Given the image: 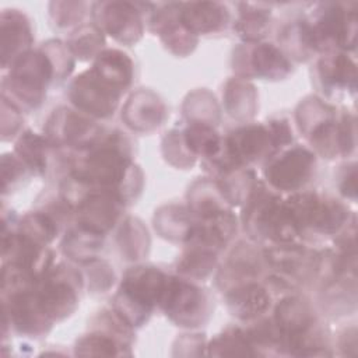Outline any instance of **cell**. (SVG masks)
<instances>
[{
  "mask_svg": "<svg viewBox=\"0 0 358 358\" xmlns=\"http://www.w3.org/2000/svg\"><path fill=\"white\" fill-rule=\"evenodd\" d=\"M130 141L119 130L105 131L88 150L70 161V176L92 189L116 194L124 204L141 193L144 178L130 154Z\"/></svg>",
  "mask_w": 358,
  "mask_h": 358,
  "instance_id": "1",
  "label": "cell"
},
{
  "mask_svg": "<svg viewBox=\"0 0 358 358\" xmlns=\"http://www.w3.org/2000/svg\"><path fill=\"white\" fill-rule=\"evenodd\" d=\"M296 124L309 144L323 158L350 155L355 148V117L317 96L305 98L296 108Z\"/></svg>",
  "mask_w": 358,
  "mask_h": 358,
  "instance_id": "2",
  "label": "cell"
},
{
  "mask_svg": "<svg viewBox=\"0 0 358 358\" xmlns=\"http://www.w3.org/2000/svg\"><path fill=\"white\" fill-rule=\"evenodd\" d=\"M285 206L299 239L308 241L334 236L355 217L344 203L317 192L292 193Z\"/></svg>",
  "mask_w": 358,
  "mask_h": 358,
  "instance_id": "3",
  "label": "cell"
},
{
  "mask_svg": "<svg viewBox=\"0 0 358 358\" xmlns=\"http://www.w3.org/2000/svg\"><path fill=\"white\" fill-rule=\"evenodd\" d=\"M168 274L154 266L130 267L113 296L112 308L131 326L147 323L154 308L159 306Z\"/></svg>",
  "mask_w": 358,
  "mask_h": 358,
  "instance_id": "4",
  "label": "cell"
},
{
  "mask_svg": "<svg viewBox=\"0 0 358 358\" xmlns=\"http://www.w3.org/2000/svg\"><path fill=\"white\" fill-rule=\"evenodd\" d=\"M242 222L249 236L259 242L281 245L299 239L285 200L268 190L260 180L245 201Z\"/></svg>",
  "mask_w": 358,
  "mask_h": 358,
  "instance_id": "5",
  "label": "cell"
},
{
  "mask_svg": "<svg viewBox=\"0 0 358 358\" xmlns=\"http://www.w3.org/2000/svg\"><path fill=\"white\" fill-rule=\"evenodd\" d=\"M305 21L315 53L355 49L357 3H317Z\"/></svg>",
  "mask_w": 358,
  "mask_h": 358,
  "instance_id": "6",
  "label": "cell"
},
{
  "mask_svg": "<svg viewBox=\"0 0 358 358\" xmlns=\"http://www.w3.org/2000/svg\"><path fill=\"white\" fill-rule=\"evenodd\" d=\"M10 67V74L3 81V87L8 85L10 88V99L21 101L22 106L28 109L41 106L49 84L57 81L55 67L45 50L42 48L28 50Z\"/></svg>",
  "mask_w": 358,
  "mask_h": 358,
  "instance_id": "7",
  "label": "cell"
},
{
  "mask_svg": "<svg viewBox=\"0 0 358 358\" xmlns=\"http://www.w3.org/2000/svg\"><path fill=\"white\" fill-rule=\"evenodd\" d=\"M84 277L71 266L55 264L35 284V292L53 322L69 317L78 306Z\"/></svg>",
  "mask_w": 358,
  "mask_h": 358,
  "instance_id": "8",
  "label": "cell"
},
{
  "mask_svg": "<svg viewBox=\"0 0 358 358\" xmlns=\"http://www.w3.org/2000/svg\"><path fill=\"white\" fill-rule=\"evenodd\" d=\"M162 312L178 326H203L211 315V303L207 292L192 280L168 277V282L159 306Z\"/></svg>",
  "mask_w": 358,
  "mask_h": 358,
  "instance_id": "9",
  "label": "cell"
},
{
  "mask_svg": "<svg viewBox=\"0 0 358 358\" xmlns=\"http://www.w3.org/2000/svg\"><path fill=\"white\" fill-rule=\"evenodd\" d=\"M316 172V154L302 145H289L266 161L264 176L268 185L287 193L302 192Z\"/></svg>",
  "mask_w": 358,
  "mask_h": 358,
  "instance_id": "10",
  "label": "cell"
},
{
  "mask_svg": "<svg viewBox=\"0 0 358 358\" xmlns=\"http://www.w3.org/2000/svg\"><path fill=\"white\" fill-rule=\"evenodd\" d=\"M234 70L239 78L282 80L292 71L288 56L273 43H243L234 50Z\"/></svg>",
  "mask_w": 358,
  "mask_h": 358,
  "instance_id": "11",
  "label": "cell"
},
{
  "mask_svg": "<svg viewBox=\"0 0 358 358\" xmlns=\"http://www.w3.org/2000/svg\"><path fill=\"white\" fill-rule=\"evenodd\" d=\"M103 129L81 112L60 106L52 112L45 126V137L53 147L88 150L103 136Z\"/></svg>",
  "mask_w": 358,
  "mask_h": 358,
  "instance_id": "12",
  "label": "cell"
},
{
  "mask_svg": "<svg viewBox=\"0 0 358 358\" xmlns=\"http://www.w3.org/2000/svg\"><path fill=\"white\" fill-rule=\"evenodd\" d=\"M143 7L144 3L101 1L92 4L91 14L102 32L120 43L133 45L144 32Z\"/></svg>",
  "mask_w": 358,
  "mask_h": 358,
  "instance_id": "13",
  "label": "cell"
},
{
  "mask_svg": "<svg viewBox=\"0 0 358 358\" xmlns=\"http://www.w3.org/2000/svg\"><path fill=\"white\" fill-rule=\"evenodd\" d=\"M35 284L29 288L3 294V319L8 320L10 326L20 334L41 337L52 329L55 322L42 306L35 292Z\"/></svg>",
  "mask_w": 358,
  "mask_h": 358,
  "instance_id": "14",
  "label": "cell"
},
{
  "mask_svg": "<svg viewBox=\"0 0 358 358\" xmlns=\"http://www.w3.org/2000/svg\"><path fill=\"white\" fill-rule=\"evenodd\" d=\"M122 94L108 85L91 69L77 76L69 87L71 103L81 112L94 117L113 116Z\"/></svg>",
  "mask_w": 358,
  "mask_h": 358,
  "instance_id": "15",
  "label": "cell"
},
{
  "mask_svg": "<svg viewBox=\"0 0 358 358\" xmlns=\"http://www.w3.org/2000/svg\"><path fill=\"white\" fill-rule=\"evenodd\" d=\"M124 206L116 194L88 187L73 211L78 225L106 235L122 218Z\"/></svg>",
  "mask_w": 358,
  "mask_h": 358,
  "instance_id": "16",
  "label": "cell"
},
{
  "mask_svg": "<svg viewBox=\"0 0 358 358\" xmlns=\"http://www.w3.org/2000/svg\"><path fill=\"white\" fill-rule=\"evenodd\" d=\"M316 84L327 96H340L355 94L357 69L355 62L347 52L322 53L315 69Z\"/></svg>",
  "mask_w": 358,
  "mask_h": 358,
  "instance_id": "17",
  "label": "cell"
},
{
  "mask_svg": "<svg viewBox=\"0 0 358 358\" xmlns=\"http://www.w3.org/2000/svg\"><path fill=\"white\" fill-rule=\"evenodd\" d=\"M148 24L164 45L178 56L192 53L199 42L197 36L183 25L179 15V3L161 4V8L157 6V10H152Z\"/></svg>",
  "mask_w": 358,
  "mask_h": 358,
  "instance_id": "18",
  "label": "cell"
},
{
  "mask_svg": "<svg viewBox=\"0 0 358 358\" xmlns=\"http://www.w3.org/2000/svg\"><path fill=\"white\" fill-rule=\"evenodd\" d=\"M236 234V217L231 208L196 217L185 241L186 246H199L213 252L222 250Z\"/></svg>",
  "mask_w": 358,
  "mask_h": 358,
  "instance_id": "19",
  "label": "cell"
},
{
  "mask_svg": "<svg viewBox=\"0 0 358 358\" xmlns=\"http://www.w3.org/2000/svg\"><path fill=\"white\" fill-rule=\"evenodd\" d=\"M225 303L232 316L242 322L263 317L271 308L270 288L252 280L225 289Z\"/></svg>",
  "mask_w": 358,
  "mask_h": 358,
  "instance_id": "20",
  "label": "cell"
},
{
  "mask_svg": "<svg viewBox=\"0 0 358 358\" xmlns=\"http://www.w3.org/2000/svg\"><path fill=\"white\" fill-rule=\"evenodd\" d=\"M179 15L183 25L196 36L221 32L231 21L227 4L217 1L179 3Z\"/></svg>",
  "mask_w": 358,
  "mask_h": 358,
  "instance_id": "21",
  "label": "cell"
},
{
  "mask_svg": "<svg viewBox=\"0 0 358 358\" xmlns=\"http://www.w3.org/2000/svg\"><path fill=\"white\" fill-rule=\"evenodd\" d=\"M34 41L28 17L18 10H4L1 13V56L3 69H7L24 53Z\"/></svg>",
  "mask_w": 358,
  "mask_h": 358,
  "instance_id": "22",
  "label": "cell"
},
{
  "mask_svg": "<svg viewBox=\"0 0 358 358\" xmlns=\"http://www.w3.org/2000/svg\"><path fill=\"white\" fill-rule=\"evenodd\" d=\"M166 109L159 96L151 91L140 90L133 94L123 108L122 119L137 131H150L162 124Z\"/></svg>",
  "mask_w": 358,
  "mask_h": 358,
  "instance_id": "23",
  "label": "cell"
},
{
  "mask_svg": "<svg viewBox=\"0 0 358 358\" xmlns=\"http://www.w3.org/2000/svg\"><path fill=\"white\" fill-rule=\"evenodd\" d=\"M260 257L257 250L250 245L239 243L217 275L218 287L228 289L236 284L252 281L259 277L263 268Z\"/></svg>",
  "mask_w": 358,
  "mask_h": 358,
  "instance_id": "24",
  "label": "cell"
},
{
  "mask_svg": "<svg viewBox=\"0 0 358 358\" xmlns=\"http://www.w3.org/2000/svg\"><path fill=\"white\" fill-rule=\"evenodd\" d=\"M91 70L119 94H124L133 81V62L117 49H103L95 59Z\"/></svg>",
  "mask_w": 358,
  "mask_h": 358,
  "instance_id": "25",
  "label": "cell"
},
{
  "mask_svg": "<svg viewBox=\"0 0 358 358\" xmlns=\"http://www.w3.org/2000/svg\"><path fill=\"white\" fill-rule=\"evenodd\" d=\"M105 245V235L90 228L76 225L69 229L62 241L63 253L73 262L87 264L98 259Z\"/></svg>",
  "mask_w": 358,
  "mask_h": 358,
  "instance_id": "26",
  "label": "cell"
},
{
  "mask_svg": "<svg viewBox=\"0 0 358 358\" xmlns=\"http://www.w3.org/2000/svg\"><path fill=\"white\" fill-rule=\"evenodd\" d=\"M238 17L234 22V31L245 43L260 42L268 32L271 11L264 4H238Z\"/></svg>",
  "mask_w": 358,
  "mask_h": 358,
  "instance_id": "27",
  "label": "cell"
},
{
  "mask_svg": "<svg viewBox=\"0 0 358 358\" xmlns=\"http://www.w3.org/2000/svg\"><path fill=\"white\" fill-rule=\"evenodd\" d=\"M224 106L227 113L236 120H249L257 109L256 88L245 78H231L225 85Z\"/></svg>",
  "mask_w": 358,
  "mask_h": 358,
  "instance_id": "28",
  "label": "cell"
},
{
  "mask_svg": "<svg viewBox=\"0 0 358 358\" xmlns=\"http://www.w3.org/2000/svg\"><path fill=\"white\" fill-rule=\"evenodd\" d=\"M192 211L182 206H165L155 211L154 227L161 236L169 241H180L185 243L190 228L194 222Z\"/></svg>",
  "mask_w": 358,
  "mask_h": 358,
  "instance_id": "29",
  "label": "cell"
},
{
  "mask_svg": "<svg viewBox=\"0 0 358 358\" xmlns=\"http://www.w3.org/2000/svg\"><path fill=\"white\" fill-rule=\"evenodd\" d=\"M182 133L185 144L194 158L203 157L204 161H208L221 152L224 137L220 136L215 126L206 123H189Z\"/></svg>",
  "mask_w": 358,
  "mask_h": 358,
  "instance_id": "30",
  "label": "cell"
},
{
  "mask_svg": "<svg viewBox=\"0 0 358 358\" xmlns=\"http://www.w3.org/2000/svg\"><path fill=\"white\" fill-rule=\"evenodd\" d=\"M62 221L48 208L27 213L18 222L17 231L34 241L35 243L48 246L59 234Z\"/></svg>",
  "mask_w": 358,
  "mask_h": 358,
  "instance_id": "31",
  "label": "cell"
},
{
  "mask_svg": "<svg viewBox=\"0 0 358 358\" xmlns=\"http://www.w3.org/2000/svg\"><path fill=\"white\" fill-rule=\"evenodd\" d=\"M52 147L53 145L45 136L27 130L15 143V155L31 172L35 175H43L48 169Z\"/></svg>",
  "mask_w": 358,
  "mask_h": 358,
  "instance_id": "32",
  "label": "cell"
},
{
  "mask_svg": "<svg viewBox=\"0 0 358 358\" xmlns=\"http://www.w3.org/2000/svg\"><path fill=\"white\" fill-rule=\"evenodd\" d=\"M217 252L199 246H186L175 263L176 273L187 280H204L217 266Z\"/></svg>",
  "mask_w": 358,
  "mask_h": 358,
  "instance_id": "33",
  "label": "cell"
},
{
  "mask_svg": "<svg viewBox=\"0 0 358 358\" xmlns=\"http://www.w3.org/2000/svg\"><path fill=\"white\" fill-rule=\"evenodd\" d=\"M116 241L122 256L127 260H137L148 253L150 236L143 222L137 218L127 217L122 221Z\"/></svg>",
  "mask_w": 358,
  "mask_h": 358,
  "instance_id": "34",
  "label": "cell"
},
{
  "mask_svg": "<svg viewBox=\"0 0 358 358\" xmlns=\"http://www.w3.org/2000/svg\"><path fill=\"white\" fill-rule=\"evenodd\" d=\"M66 45L73 56L80 60H91L103 50L105 36L95 22L83 24L70 34Z\"/></svg>",
  "mask_w": 358,
  "mask_h": 358,
  "instance_id": "35",
  "label": "cell"
},
{
  "mask_svg": "<svg viewBox=\"0 0 358 358\" xmlns=\"http://www.w3.org/2000/svg\"><path fill=\"white\" fill-rule=\"evenodd\" d=\"M206 348H208V355H256L245 329L241 327L225 329Z\"/></svg>",
  "mask_w": 358,
  "mask_h": 358,
  "instance_id": "36",
  "label": "cell"
},
{
  "mask_svg": "<svg viewBox=\"0 0 358 358\" xmlns=\"http://www.w3.org/2000/svg\"><path fill=\"white\" fill-rule=\"evenodd\" d=\"M183 110L189 123H203L201 110H204V113L214 126L215 122L220 120V108L215 102V98L204 90L189 94L187 99L185 101Z\"/></svg>",
  "mask_w": 358,
  "mask_h": 358,
  "instance_id": "37",
  "label": "cell"
},
{
  "mask_svg": "<svg viewBox=\"0 0 358 358\" xmlns=\"http://www.w3.org/2000/svg\"><path fill=\"white\" fill-rule=\"evenodd\" d=\"M162 152L166 161L179 168L192 166L196 161V158L190 154L185 144L182 130L173 129L169 133H166V136L162 140Z\"/></svg>",
  "mask_w": 358,
  "mask_h": 358,
  "instance_id": "38",
  "label": "cell"
},
{
  "mask_svg": "<svg viewBox=\"0 0 358 358\" xmlns=\"http://www.w3.org/2000/svg\"><path fill=\"white\" fill-rule=\"evenodd\" d=\"M92 4L88 3H52L50 15L59 28H69L77 25L91 13Z\"/></svg>",
  "mask_w": 358,
  "mask_h": 358,
  "instance_id": "39",
  "label": "cell"
},
{
  "mask_svg": "<svg viewBox=\"0 0 358 358\" xmlns=\"http://www.w3.org/2000/svg\"><path fill=\"white\" fill-rule=\"evenodd\" d=\"M85 277L88 282V289L91 292L103 294L106 292L115 282V271L113 267L106 262L101 260L99 257L85 264Z\"/></svg>",
  "mask_w": 358,
  "mask_h": 358,
  "instance_id": "40",
  "label": "cell"
},
{
  "mask_svg": "<svg viewBox=\"0 0 358 358\" xmlns=\"http://www.w3.org/2000/svg\"><path fill=\"white\" fill-rule=\"evenodd\" d=\"M338 190L345 199L355 200V194H357V165H355V162L347 165L344 172L340 175Z\"/></svg>",
  "mask_w": 358,
  "mask_h": 358,
  "instance_id": "41",
  "label": "cell"
}]
</instances>
